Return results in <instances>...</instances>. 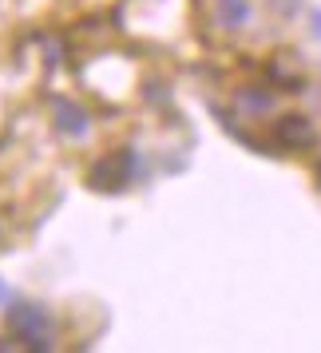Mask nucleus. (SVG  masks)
I'll return each mask as SVG.
<instances>
[{
    "label": "nucleus",
    "instance_id": "f03ea898",
    "mask_svg": "<svg viewBox=\"0 0 321 353\" xmlns=\"http://www.w3.org/2000/svg\"><path fill=\"white\" fill-rule=\"evenodd\" d=\"M56 112H60V128L68 135H87V115L80 108H72V103H56Z\"/></svg>",
    "mask_w": 321,
    "mask_h": 353
},
{
    "label": "nucleus",
    "instance_id": "20e7f679",
    "mask_svg": "<svg viewBox=\"0 0 321 353\" xmlns=\"http://www.w3.org/2000/svg\"><path fill=\"white\" fill-rule=\"evenodd\" d=\"M4 298H8V290H4V282H0V302H4Z\"/></svg>",
    "mask_w": 321,
    "mask_h": 353
},
{
    "label": "nucleus",
    "instance_id": "7ed1b4c3",
    "mask_svg": "<svg viewBox=\"0 0 321 353\" xmlns=\"http://www.w3.org/2000/svg\"><path fill=\"white\" fill-rule=\"evenodd\" d=\"M246 17H250V4L246 0H218V20H222L226 28H238Z\"/></svg>",
    "mask_w": 321,
    "mask_h": 353
},
{
    "label": "nucleus",
    "instance_id": "f257e3e1",
    "mask_svg": "<svg viewBox=\"0 0 321 353\" xmlns=\"http://www.w3.org/2000/svg\"><path fill=\"white\" fill-rule=\"evenodd\" d=\"M12 325H17V334L36 345V350H48L52 345V325H48V314L44 310H36V305H17L12 310Z\"/></svg>",
    "mask_w": 321,
    "mask_h": 353
}]
</instances>
